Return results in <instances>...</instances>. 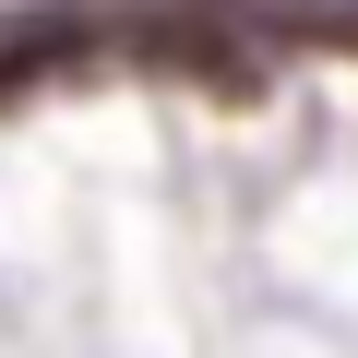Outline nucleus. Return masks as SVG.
Masks as SVG:
<instances>
[{"instance_id":"nucleus-1","label":"nucleus","mask_w":358,"mask_h":358,"mask_svg":"<svg viewBox=\"0 0 358 358\" xmlns=\"http://www.w3.org/2000/svg\"><path fill=\"white\" fill-rule=\"evenodd\" d=\"M84 24L96 0H48V13H0V84H48L84 60Z\"/></svg>"},{"instance_id":"nucleus-2","label":"nucleus","mask_w":358,"mask_h":358,"mask_svg":"<svg viewBox=\"0 0 358 358\" xmlns=\"http://www.w3.org/2000/svg\"><path fill=\"white\" fill-rule=\"evenodd\" d=\"M334 24H346V48H358V0H346V13H334Z\"/></svg>"}]
</instances>
